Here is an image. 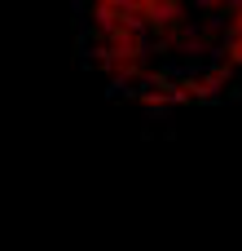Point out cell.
<instances>
[{
    "instance_id": "6da1fadb",
    "label": "cell",
    "mask_w": 242,
    "mask_h": 251,
    "mask_svg": "<svg viewBox=\"0 0 242 251\" xmlns=\"http://www.w3.org/2000/svg\"><path fill=\"white\" fill-rule=\"evenodd\" d=\"M220 26V44H216V62L220 66H229L234 75H242V0H234L229 4V13L216 22Z\"/></svg>"
}]
</instances>
